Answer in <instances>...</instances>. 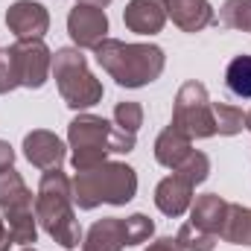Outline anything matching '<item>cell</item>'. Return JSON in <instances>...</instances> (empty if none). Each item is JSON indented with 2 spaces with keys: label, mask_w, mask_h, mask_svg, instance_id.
<instances>
[{
  "label": "cell",
  "mask_w": 251,
  "mask_h": 251,
  "mask_svg": "<svg viewBox=\"0 0 251 251\" xmlns=\"http://www.w3.org/2000/svg\"><path fill=\"white\" fill-rule=\"evenodd\" d=\"M97 64L120 85V88H146L161 79L167 56L158 44H126L117 38H105L94 47Z\"/></svg>",
  "instance_id": "obj_1"
},
{
  "label": "cell",
  "mask_w": 251,
  "mask_h": 251,
  "mask_svg": "<svg viewBox=\"0 0 251 251\" xmlns=\"http://www.w3.org/2000/svg\"><path fill=\"white\" fill-rule=\"evenodd\" d=\"M67 143L73 149V170H94L100 164L108 161V155H126L134 149L137 137L128 134L114 123H108L105 117L88 114L82 111L79 117H73L67 126Z\"/></svg>",
  "instance_id": "obj_2"
},
{
  "label": "cell",
  "mask_w": 251,
  "mask_h": 251,
  "mask_svg": "<svg viewBox=\"0 0 251 251\" xmlns=\"http://www.w3.org/2000/svg\"><path fill=\"white\" fill-rule=\"evenodd\" d=\"M35 219L62 249H76L82 243V225L73 210V184L59 170H47L35 193Z\"/></svg>",
  "instance_id": "obj_3"
},
{
  "label": "cell",
  "mask_w": 251,
  "mask_h": 251,
  "mask_svg": "<svg viewBox=\"0 0 251 251\" xmlns=\"http://www.w3.org/2000/svg\"><path fill=\"white\" fill-rule=\"evenodd\" d=\"M73 204L79 210H94L100 204H128L137 193V173L120 164V161H105L94 170H79L73 178Z\"/></svg>",
  "instance_id": "obj_4"
},
{
  "label": "cell",
  "mask_w": 251,
  "mask_h": 251,
  "mask_svg": "<svg viewBox=\"0 0 251 251\" xmlns=\"http://www.w3.org/2000/svg\"><path fill=\"white\" fill-rule=\"evenodd\" d=\"M53 79L59 85L64 105L73 111H85L102 100V82L88 70V59L79 47H64L53 56Z\"/></svg>",
  "instance_id": "obj_5"
},
{
  "label": "cell",
  "mask_w": 251,
  "mask_h": 251,
  "mask_svg": "<svg viewBox=\"0 0 251 251\" xmlns=\"http://www.w3.org/2000/svg\"><path fill=\"white\" fill-rule=\"evenodd\" d=\"M178 131H184L190 140H204L216 134L213 123V108H210V97L207 88L196 79L184 82L176 94V105H173V123Z\"/></svg>",
  "instance_id": "obj_6"
},
{
  "label": "cell",
  "mask_w": 251,
  "mask_h": 251,
  "mask_svg": "<svg viewBox=\"0 0 251 251\" xmlns=\"http://www.w3.org/2000/svg\"><path fill=\"white\" fill-rule=\"evenodd\" d=\"M15 67H18V82L21 88L38 91L47 85V79L53 76V53L44 44V38H29V41H15L12 47Z\"/></svg>",
  "instance_id": "obj_7"
},
{
  "label": "cell",
  "mask_w": 251,
  "mask_h": 251,
  "mask_svg": "<svg viewBox=\"0 0 251 251\" xmlns=\"http://www.w3.org/2000/svg\"><path fill=\"white\" fill-rule=\"evenodd\" d=\"M67 32L73 38V44L79 50H94L100 41H105L108 35V15L105 9L100 6H91V3H79L67 12Z\"/></svg>",
  "instance_id": "obj_8"
},
{
  "label": "cell",
  "mask_w": 251,
  "mask_h": 251,
  "mask_svg": "<svg viewBox=\"0 0 251 251\" xmlns=\"http://www.w3.org/2000/svg\"><path fill=\"white\" fill-rule=\"evenodd\" d=\"M6 26L15 35V41L44 38L50 29V12H47V6H41L35 0H15L6 9Z\"/></svg>",
  "instance_id": "obj_9"
},
{
  "label": "cell",
  "mask_w": 251,
  "mask_h": 251,
  "mask_svg": "<svg viewBox=\"0 0 251 251\" xmlns=\"http://www.w3.org/2000/svg\"><path fill=\"white\" fill-rule=\"evenodd\" d=\"M24 155H26V161H29L35 170L47 173V170H59L64 164L67 146L62 143L59 134H53V131H47V128H35V131H29V134L24 137Z\"/></svg>",
  "instance_id": "obj_10"
},
{
  "label": "cell",
  "mask_w": 251,
  "mask_h": 251,
  "mask_svg": "<svg viewBox=\"0 0 251 251\" xmlns=\"http://www.w3.org/2000/svg\"><path fill=\"white\" fill-rule=\"evenodd\" d=\"M193 184H190L184 176H178V173H173V176H167L164 181H158V187H155V207L164 213V216H170V219H178V216H184L190 210V204H193Z\"/></svg>",
  "instance_id": "obj_11"
},
{
  "label": "cell",
  "mask_w": 251,
  "mask_h": 251,
  "mask_svg": "<svg viewBox=\"0 0 251 251\" xmlns=\"http://www.w3.org/2000/svg\"><path fill=\"white\" fill-rule=\"evenodd\" d=\"M167 18L181 32H201L210 24H216V12L207 0H164Z\"/></svg>",
  "instance_id": "obj_12"
},
{
  "label": "cell",
  "mask_w": 251,
  "mask_h": 251,
  "mask_svg": "<svg viewBox=\"0 0 251 251\" xmlns=\"http://www.w3.org/2000/svg\"><path fill=\"white\" fill-rule=\"evenodd\" d=\"M123 24L128 32L155 35L167 24V6L164 0H131L123 12Z\"/></svg>",
  "instance_id": "obj_13"
},
{
  "label": "cell",
  "mask_w": 251,
  "mask_h": 251,
  "mask_svg": "<svg viewBox=\"0 0 251 251\" xmlns=\"http://www.w3.org/2000/svg\"><path fill=\"white\" fill-rule=\"evenodd\" d=\"M228 204L219 193H204L199 196L193 204H190V225H196L199 231L204 234H213L219 240L222 228H225V219H228Z\"/></svg>",
  "instance_id": "obj_14"
},
{
  "label": "cell",
  "mask_w": 251,
  "mask_h": 251,
  "mask_svg": "<svg viewBox=\"0 0 251 251\" xmlns=\"http://www.w3.org/2000/svg\"><path fill=\"white\" fill-rule=\"evenodd\" d=\"M126 243V219L120 216H105L97 219L88 234L82 237V249L85 251H123Z\"/></svg>",
  "instance_id": "obj_15"
},
{
  "label": "cell",
  "mask_w": 251,
  "mask_h": 251,
  "mask_svg": "<svg viewBox=\"0 0 251 251\" xmlns=\"http://www.w3.org/2000/svg\"><path fill=\"white\" fill-rule=\"evenodd\" d=\"M0 210H3V216L35 210L32 190L26 187V181L21 178V173L15 167L6 170V173H0Z\"/></svg>",
  "instance_id": "obj_16"
},
{
  "label": "cell",
  "mask_w": 251,
  "mask_h": 251,
  "mask_svg": "<svg viewBox=\"0 0 251 251\" xmlns=\"http://www.w3.org/2000/svg\"><path fill=\"white\" fill-rule=\"evenodd\" d=\"M190 152H193V140H190L184 131H178L176 126H167L158 134V140H155V161L161 167L173 170V173L187 161Z\"/></svg>",
  "instance_id": "obj_17"
},
{
  "label": "cell",
  "mask_w": 251,
  "mask_h": 251,
  "mask_svg": "<svg viewBox=\"0 0 251 251\" xmlns=\"http://www.w3.org/2000/svg\"><path fill=\"white\" fill-rule=\"evenodd\" d=\"M219 240L234 243V246H251V207L228 204V219H225Z\"/></svg>",
  "instance_id": "obj_18"
},
{
  "label": "cell",
  "mask_w": 251,
  "mask_h": 251,
  "mask_svg": "<svg viewBox=\"0 0 251 251\" xmlns=\"http://www.w3.org/2000/svg\"><path fill=\"white\" fill-rule=\"evenodd\" d=\"M225 88L237 100H251V56H234L225 67Z\"/></svg>",
  "instance_id": "obj_19"
},
{
  "label": "cell",
  "mask_w": 251,
  "mask_h": 251,
  "mask_svg": "<svg viewBox=\"0 0 251 251\" xmlns=\"http://www.w3.org/2000/svg\"><path fill=\"white\" fill-rule=\"evenodd\" d=\"M6 225H9V237L15 246H32L38 240V219H35V210H24V213H12V216H3Z\"/></svg>",
  "instance_id": "obj_20"
},
{
  "label": "cell",
  "mask_w": 251,
  "mask_h": 251,
  "mask_svg": "<svg viewBox=\"0 0 251 251\" xmlns=\"http://www.w3.org/2000/svg\"><path fill=\"white\" fill-rule=\"evenodd\" d=\"M219 26L225 29H240V32H251V0H225L216 18Z\"/></svg>",
  "instance_id": "obj_21"
},
{
  "label": "cell",
  "mask_w": 251,
  "mask_h": 251,
  "mask_svg": "<svg viewBox=\"0 0 251 251\" xmlns=\"http://www.w3.org/2000/svg\"><path fill=\"white\" fill-rule=\"evenodd\" d=\"M213 108V123H216V134L222 137H234L246 128V114L243 108L237 105H228V102H210Z\"/></svg>",
  "instance_id": "obj_22"
},
{
  "label": "cell",
  "mask_w": 251,
  "mask_h": 251,
  "mask_svg": "<svg viewBox=\"0 0 251 251\" xmlns=\"http://www.w3.org/2000/svg\"><path fill=\"white\" fill-rule=\"evenodd\" d=\"M176 243H178V249H181V251H213V249H216V237H213V234L199 231V228H196V225H190V222H184V225L178 228Z\"/></svg>",
  "instance_id": "obj_23"
},
{
  "label": "cell",
  "mask_w": 251,
  "mask_h": 251,
  "mask_svg": "<svg viewBox=\"0 0 251 251\" xmlns=\"http://www.w3.org/2000/svg\"><path fill=\"white\" fill-rule=\"evenodd\" d=\"M176 173H178V176H184L193 187H199V184H201V181H207V176H210V158H207L204 152L193 149V152H190V158L178 167V170H176Z\"/></svg>",
  "instance_id": "obj_24"
},
{
  "label": "cell",
  "mask_w": 251,
  "mask_h": 251,
  "mask_svg": "<svg viewBox=\"0 0 251 251\" xmlns=\"http://www.w3.org/2000/svg\"><path fill=\"white\" fill-rule=\"evenodd\" d=\"M155 234V222L143 213H131L126 216V243L128 246H140V243H149V237Z\"/></svg>",
  "instance_id": "obj_25"
},
{
  "label": "cell",
  "mask_w": 251,
  "mask_h": 251,
  "mask_svg": "<svg viewBox=\"0 0 251 251\" xmlns=\"http://www.w3.org/2000/svg\"><path fill=\"white\" fill-rule=\"evenodd\" d=\"M114 126L128 131V134H137V128L143 126V108H140V102H117L114 105Z\"/></svg>",
  "instance_id": "obj_26"
},
{
  "label": "cell",
  "mask_w": 251,
  "mask_h": 251,
  "mask_svg": "<svg viewBox=\"0 0 251 251\" xmlns=\"http://www.w3.org/2000/svg\"><path fill=\"white\" fill-rule=\"evenodd\" d=\"M15 88H21V82H18V67H15V56H12L9 47H3V50H0V97L9 94V91H15Z\"/></svg>",
  "instance_id": "obj_27"
},
{
  "label": "cell",
  "mask_w": 251,
  "mask_h": 251,
  "mask_svg": "<svg viewBox=\"0 0 251 251\" xmlns=\"http://www.w3.org/2000/svg\"><path fill=\"white\" fill-rule=\"evenodd\" d=\"M12 164H15V149L6 140H0V173L12 170Z\"/></svg>",
  "instance_id": "obj_28"
},
{
  "label": "cell",
  "mask_w": 251,
  "mask_h": 251,
  "mask_svg": "<svg viewBox=\"0 0 251 251\" xmlns=\"http://www.w3.org/2000/svg\"><path fill=\"white\" fill-rule=\"evenodd\" d=\"M143 251H181L178 249V243H176V237H161V240H155V243H149Z\"/></svg>",
  "instance_id": "obj_29"
},
{
  "label": "cell",
  "mask_w": 251,
  "mask_h": 251,
  "mask_svg": "<svg viewBox=\"0 0 251 251\" xmlns=\"http://www.w3.org/2000/svg\"><path fill=\"white\" fill-rule=\"evenodd\" d=\"M9 246H15V243H12V237H9V225H6V219L0 216V251H9Z\"/></svg>",
  "instance_id": "obj_30"
},
{
  "label": "cell",
  "mask_w": 251,
  "mask_h": 251,
  "mask_svg": "<svg viewBox=\"0 0 251 251\" xmlns=\"http://www.w3.org/2000/svg\"><path fill=\"white\" fill-rule=\"evenodd\" d=\"M79 3H91V6H100V9H105L111 0H79Z\"/></svg>",
  "instance_id": "obj_31"
},
{
  "label": "cell",
  "mask_w": 251,
  "mask_h": 251,
  "mask_svg": "<svg viewBox=\"0 0 251 251\" xmlns=\"http://www.w3.org/2000/svg\"><path fill=\"white\" fill-rule=\"evenodd\" d=\"M246 128H249V131H251V111H249V114H246Z\"/></svg>",
  "instance_id": "obj_32"
},
{
  "label": "cell",
  "mask_w": 251,
  "mask_h": 251,
  "mask_svg": "<svg viewBox=\"0 0 251 251\" xmlns=\"http://www.w3.org/2000/svg\"><path fill=\"white\" fill-rule=\"evenodd\" d=\"M21 251H38V249H32V246H26V249H21Z\"/></svg>",
  "instance_id": "obj_33"
}]
</instances>
